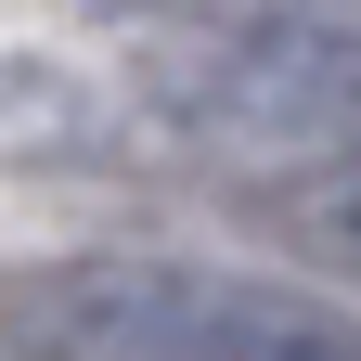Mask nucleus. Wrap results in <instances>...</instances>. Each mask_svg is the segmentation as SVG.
I'll list each match as a JSON object with an SVG mask.
<instances>
[{
    "label": "nucleus",
    "instance_id": "obj_1",
    "mask_svg": "<svg viewBox=\"0 0 361 361\" xmlns=\"http://www.w3.org/2000/svg\"><path fill=\"white\" fill-rule=\"evenodd\" d=\"M0 361H361V323L310 284L90 245L0 271Z\"/></svg>",
    "mask_w": 361,
    "mask_h": 361
},
{
    "label": "nucleus",
    "instance_id": "obj_2",
    "mask_svg": "<svg viewBox=\"0 0 361 361\" xmlns=\"http://www.w3.org/2000/svg\"><path fill=\"white\" fill-rule=\"evenodd\" d=\"M142 116L233 168H348L361 155V13H258L142 52Z\"/></svg>",
    "mask_w": 361,
    "mask_h": 361
},
{
    "label": "nucleus",
    "instance_id": "obj_3",
    "mask_svg": "<svg viewBox=\"0 0 361 361\" xmlns=\"http://www.w3.org/2000/svg\"><path fill=\"white\" fill-rule=\"evenodd\" d=\"M258 233L284 245V258H310L323 284H361V155L348 168H284V180H258Z\"/></svg>",
    "mask_w": 361,
    "mask_h": 361
},
{
    "label": "nucleus",
    "instance_id": "obj_4",
    "mask_svg": "<svg viewBox=\"0 0 361 361\" xmlns=\"http://www.w3.org/2000/svg\"><path fill=\"white\" fill-rule=\"evenodd\" d=\"M104 26H155V39H194V26H258V13H323V0H78Z\"/></svg>",
    "mask_w": 361,
    "mask_h": 361
}]
</instances>
